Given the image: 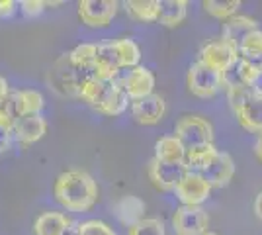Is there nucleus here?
Segmentation results:
<instances>
[{"instance_id":"1","label":"nucleus","mask_w":262,"mask_h":235,"mask_svg":"<svg viewBox=\"0 0 262 235\" xmlns=\"http://www.w3.org/2000/svg\"><path fill=\"white\" fill-rule=\"evenodd\" d=\"M53 196L69 212H86L98 200V184L86 170L69 168L55 180Z\"/></svg>"},{"instance_id":"2","label":"nucleus","mask_w":262,"mask_h":235,"mask_svg":"<svg viewBox=\"0 0 262 235\" xmlns=\"http://www.w3.org/2000/svg\"><path fill=\"white\" fill-rule=\"evenodd\" d=\"M139 59H141L139 45L129 37L100 44L98 53H96V65L92 69V77L102 82H112L118 77L120 71L137 67Z\"/></svg>"},{"instance_id":"3","label":"nucleus","mask_w":262,"mask_h":235,"mask_svg":"<svg viewBox=\"0 0 262 235\" xmlns=\"http://www.w3.org/2000/svg\"><path fill=\"white\" fill-rule=\"evenodd\" d=\"M227 98L241 127L252 134H262V90L251 87H231L227 89Z\"/></svg>"},{"instance_id":"4","label":"nucleus","mask_w":262,"mask_h":235,"mask_svg":"<svg viewBox=\"0 0 262 235\" xmlns=\"http://www.w3.org/2000/svg\"><path fill=\"white\" fill-rule=\"evenodd\" d=\"M174 137L182 143L186 151L194 147L209 145L213 143V125L200 116L186 114L176 122Z\"/></svg>"},{"instance_id":"5","label":"nucleus","mask_w":262,"mask_h":235,"mask_svg":"<svg viewBox=\"0 0 262 235\" xmlns=\"http://www.w3.org/2000/svg\"><path fill=\"white\" fill-rule=\"evenodd\" d=\"M186 84H188V90L198 98H213L219 90L225 89L223 75L213 71L208 65H204V63H200V61L190 65Z\"/></svg>"},{"instance_id":"6","label":"nucleus","mask_w":262,"mask_h":235,"mask_svg":"<svg viewBox=\"0 0 262 235\" xmlns=\"http://www.w3.org/2000/svg\"><path fill=\"white\" fill-rule=\"evenodd\" d=\"M112 82H116L127 96L129 100H141L145 96L153 94L155 90V75L145 67H131L123 69L118 73V77L114 78Z\"/></svg>"},{"instance_id":"7","label":"nucleus","mask_w":262,"mask_h":235,"mask_svg":"<svg viewBox=\"0 0 262 235\" xmlns=\"http://www.w3.org/2000/svg\"><path fill=\"white\" fill-rule=\"evenodd\" d=\"M118 14L116 0H82L78 2V20L88 28H106Z\"/></svg>"},{"instance_id":"8","label":"nucleus","mask_w":262,"mask_h":235,"mask_svg":"<svg viewBox=\"0 0 262 235\" xmlns=\"http://www.w3.org/2000/svg\"><path fill=\"white\" fill-rule=\"evenodd\" d=\"M90 77L92 75L75 67L67 53L61 59H57L53 71H51V80H53L55 89L65 92V94H73V96H77L80 84Z\"/></svg>"},{"instance_id":"9","label":"nucleus","mask_w":262,"mask_h":235,"mask_svg":"<svg viewBox=\"0 0 262 235\" xmlns=\"http://www.w3.org/2000/svg\"><path fill=\"white\" fill-rule=\"evenodd\" d=\"M209 216L200 206H180L172 216L176 235H202L208 231Z\"/></svg>"},{"instance_id":"10","label":"nucleus","mask_w":262,"mask_h":235,"mask_svg":"<svg viewBox=\"0 0 262 235\" xmlns=\"http://www.w3.org/2000/svg\"><path fill=\"white\" fill-rule=\"evenodd\" d=\"M237 59H239L237 49H233V47H231L229 44H225L223 39L209 41L208 45H204L202 51H200V57H198L200 63L208 65V67H211L213 71L221 73V75H223Z\"/></svg>"},{"instance_id":"11","label":"nucleus","mask_w":262,"mask_h":235,"mask_svg":"<svg viewBox=\"0 0 262 235\" xmlns=\"http://www.w3.org/2000/svg\"><path fill=\"white\" fill-rule=\"evenodd\" d=\"M176 198L184 206H200L211 194V186L198 173H186L182 180L176 184Z\"/></svg>"},{"instance_id":"12","label":"nucleus","mask_w":262,"mask_h":235,"mask_svg":"<svg viewBox=\"0 0 262 235\" xmlns=\"http://www.w3.org/2000/svg\"><path fill=\"white\" fill-rule=\"evenodd\" d=\"M233 175H235V163H233V157L225 151H217L215 157L208 163V167L200 173V177L206 180L211 188L227 186Z\"/></svg>"},{"instance_id":"13","label":"nucleus","mask_w":262,"mask_h":235,"mask_svg":"<svg viewBox=\"0 0 262 235\" xmlns=\"http://www.w3.org/2000/svg\"><path fill=\"white\" fill-rule=\"evenodd\" d=\"M186 173H188L186 165H166V163H159L157 159H151L147 167V175L153 186L163 192L174 190L176 184L182 180Z\"/></svg>"},{"instance_id":"14","label":"nucleus","mask_w":262,"mask_h":235,"mask_svg":"<svg viewBox=\"0 0 262 235\" xmlns=\"http://www.w3.org/2000/svg\"><path fill=\"white\" fill-rule=\"evenodd\" d=\"M166 112V104L161 94H149L141 100L131 102V114L133 120L141 125H157L164 118Z\"/></svg>"},{"instance_id":"15","label":"nucleus","mask_w":262,"mask_h":235,"mask_svg":"<svg viewBox=\"0 0 262 235\" xmlns=\"http://www.w3.org/2000/svg\"><path fill=\"white\" fill-rule=\"evenodd\" d=\"M6 104L10 108L12 116L18 120L22 116H32V114H41L45 106L43 94L37 90H14L8 94Z\"/></svg>"},{"instance_id":"16","label":"nucleus","mask_w":262,"mask_h":235,"mask_svg":"<svg viewBox=\"0 0 262 235\" xmlns=\"http://www.w3.org/2000/svg\"><path fill=\"white\" fill-rule=\"evenodd\" d=\"M47 132V122L41 114H32V116H22L14 122L12 127V137L24 145H32L39 141Z\"/></svg>"},{"instance_id":"17","label":"nucleus","mask_w":262,"mask_h":235,"mask_svg":"<svg viewBox=\"0 0 262 235\" xmlns=\"http://www.w3.org/2000/svg\"><path fill=\"white\" fill-rule=\"evenodd\" d=\"M258 30L256 20H252L249 16H231L223 22V30H221V39L225 44H229L233 49H239V45L243 44V39L249 34Z\"/></svg>"},{"instance_id":"18","label":"nucleus","mask_w":262,"mask_h":235,"mask_svg":"<svg viewBox=\"0 0 262 235\" xmlns=\"http://www.w3.org/2000/svg\"><path fill=\"white\" fill-rule=\"evenodd\" d=\"M129 102H131L129 96L116 82H108L100 102L94 106V110L104 114V116H112L114 118V116H121V114L125 112L127 106H129Z\"/></svg>"},{"instance_id":"19","label":"nucleus","mask_w":262,"mask_h":235,"mask_svg":"<svg viewBox=\"0 0 262 235\" xmlns=\"http://www.w3.org/2000/svg\"><path fill=\"white\" fill-rule=\"evenodd\" d=\"M145 210H147L145 202L139 196H133V194L120 198V200L116 202V206H114L116 218L123 225H127V227L135 225L137 222H141L143 218H145Z\"/></svg>"},{"instance_id":"20","label":"nucleus","mask_w":262,"mask_h":235,"mask_svg":"<svg viewBox=\"0 0 262 235\" xmlns=\"http://www.w3.org/2000/svg\"><path fill=\"white\" fill-rule=\"evenodd\" d=\"M186 149L182 143L176 139L174 135H166L161 137L155 145V159L159 163H166V165H184Z\"/></svg>"},{"instance_id":"21","label":"nucleus","mask_w":262,"mask_h":235,"mask_svg":"<svg viewBox=\"0 0 262 235\" xmlns=\"http://www.w3.org/2000/svg\"><path fill=\"white\" fill-rule=\"evenodd\" d=\"M71 225V220L61 212H43L33 222L35 235H65Z\"/></svg>"},{"instance_id":"22","label":"nucleus","mask_w":262,"mask_h":235,"mask_svg":"<svg viewBox=\"0 0 262 235\" xmlns=\"http://www.w3.org/2000/svg\"><path fill=\"white\" fill-rule=\"evenodd\" d=\"M188 2L186 0H159V16L157 22L166 28H176L186 20Z\"/></svg>"},{"instance_id":"23","label":"nucleus","mask_w":262,"mask_h":235,"mask_svg":"<svg viewBox=\"0 0 262 235\" xmlns=\"http://www.w3.org/2000/svg\"><path fill=\"white\" fill-rule=\"evenodd\" d=\"M237 53H239V59L249 63L262 75V30H256L247 35L239 45Z\"/></svg>"},{"instance_id":"24","label":"nucleus","mask_w":262,"mask_h":235,"mask_svg":"<svg viewBox=\"0 0 262 235\" xmlns=\"http://www.w3.org/2000/svg\"><path fill=\"white\" fill-rule=\"evenodd\" d=\"M127 16L137 20V22L151 24L157 22L159 16V0H127L125 4Z\"/></svg>"},{"instance_id":"25","label":"nucleus","mask_w":262,"mask_h":235,"mask_svg":"<svg viewBox=\"0 0 262 235\" xmlns=\"http://www.w3.org/2000/svg\"><path fill=\"white\" fill-rule=\"evenodd\" d=\"M219 149L213 143L209 145H202V147H194V149H188L184 157V165L188 168V173H202L204 168L208 167V163L215 157Z\"/></svg>"},{"instance_id":"26","label":"nucleus","mask_w":262,"mask_h":235,"mask_svg":"<svg viewBox=\"0 0 262 235\" xmlns=\"http://www.w3.org/2000/svg\"><path fill=\"white\" fill-rule=\"evenodd\" d=\"M96 53H98V45L96 44H80L73 51H69L67 55H69L71 63L75 67L92 75V69L96 65Z\"/></svg>"},{"instance_id":"27","label":"nucleus","mask_w":262,"mask_h":235,"mask_svg":"<svg viewBox=\"0 0 262 235\" xmlns=\"http://www.w3.org/2000/svg\"><path fill=\"white\" fill-rule=\"evenodd\" d=\"M202 6H204V10L208 12L209 16L219 18V20L225 22L227 18L235 16L239 12L241 0H225V2H221V0H204Z\"/></svg>"},{"instance_id":"28","label":"nucleus","mask_w":262,"mask_h":235,"mask_svg":"<svg viewBox=\"0 0 262 235\" xmlns=\"http://www.w3.org/2000/svg\"><path fill=\"white\" fill-rule=\"evenodd\" d=\"M106 84H108V82H102V80H98V78L90 77L80 84L77 96L82 102H86L88 106L94 108V106L100 102V98H102V94H104V90H106Z\"/></svg>"},{"instance_id":"29","label":"nucleus","mask_w":262,"mask_h":235,"mask_svg":"<svg viewBox=\"0 0 262 235\" xmlns=\"http://www.w3.org/2000/svg\"><path fill=\"white\" fill-rule=\"evenodd\" d=\"M127 235H164V224L157 218H143L129 227Z\"/></svg>"},{"instance_id":"30","label":"nucleus","mask_w":262,"mask_h":235,"mask_svg":"<svg viewBox=\"0 0 262 235\" xmlns=\"http://www.w3.org/2000/svg\"><path fill=\"white\" fill-rule=\"evenodd\" d=\"M78 235H116L108 224L100 220H88L84 224H78Z\"/></svg>"},{"instance_id":"31","label":"nucleus","mask_w":262,"mask_h":235,"mask_svg":"<svg viewBox=\"0 0 262 235\" xmlns=\"http://www.w3.org/2000/svg\"><path fill=\"white\" fill-rule=\"evenodd\" d=\"M20 10H22L24 16L33 18V16H37V14H41L45 10V2H41V0H22L20 2Z\"/></svg>"},{"instance_id":"32","label":"nucleus","mask_w":262,"mask_h":235,"mask_svg":"<svg viewBox=\"0 0 262 235\" xmlns=\"http://www.w3.org/2000/svg\"><path fill=\"white\" fill-rule=\"evenodd\" d=\"M16 2L14 0H0V18H10L16 12Z\"/></svg>"},{"instance_id":"33","label":"nucleus","mask_w":262,"mask_h":235,"mask_svg":"<svg viewBox=\"0 0 262 235\" xmlns=\"http://www.w3.org/2000/svg\"><path fill=\"white\" fill-rule=\"evenodd\" d=\"M12 139H14V137H12L10 130H6V127H0V153L10 149Z\"/></svg>"},{"instance_id":"34","label":"nucleus","mask_w":262,"mask_h":235,"mask_svg":"<svg viewBox=\"0 0 262 235\" xmlns=\"http://www.w3.org/2000/svg\"><path fill=\"white\" fill-rule=\"evenodd\" d=\"M10 94V87H8V80L4 77H0V102H4Z\"/></svg>"},{"instance_id":"35","label":"nucleus","mask_w":262,"mask_h":235,"mask_svg":"<svg viewBox=\"0 0 262 235\" xmlns=\"http://www.w3.org/2000/svg\"><path fill=\"white\" fill-rule=\"evenodd\" d=\"M252 208H254V213H256V218H258V220L262 222V190L258 192V196L254 198V206H252Z\"/></svg>"},{"instance_id":"36","label":"nucleus","mask_w":262,"mask_h":235,"mask_svg":"<svg viewBox=\"0 0 262 235\" xmlns=\"http://www.w3.org/2000/svg\"><path fill=\"white\" fill-rule=\"evenodd\" d=\"M254 155H256V159L262 163V134H258V139H256V143H254Z\"/></svg>"},{"instance_id":"37","label":"nucleus","mask_w":262,"mask_h":235,"mask_svg":"<svg viewBox=\"0 0 262 235\" xmlns=\"http://www.w3.org/2000/svg\"><path fill=\"white\" fill-rule=\"evenodd\" d=\"M202 235H217V233H209V231H206V233H202Z\"/></svg>"}]
</instances>
